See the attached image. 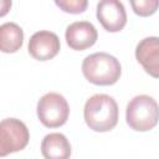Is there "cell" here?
Masks as SVG:
<instances>
[{
  "mask_svg": "<svg viewBox=\"0 0 159 159\" xmlns=\"http://www.w3.org/2000/svg\"><path fill=\"white\" fill-rule=\"evenodd\" d=\"M83 116L89 129L99 133L109 132L118 123V104L112 96L93 94L84 104Z\"/></svg>",
  "mask_w": 159,
  "mask_h": 159,
  "instance_id": "cell-1",
  "label": "cell"
},
{
  "mask_svg": "<svg viewBox=\"0 0 159 159\" xmlns=\"http://www.w3.org/2000/svg\"><path fill=\"white\" fill-rule=\"evenodd\" d=\"M82 73L93 84L112 86L119 80L122 66L114 56L107 52H96L83 60Z\"/></svg>",
  "mask_w": 159,
  "mask_h": 159,
  "instance_id": "cell-2",
  "label": "cell"
},
{
  "mask_svg": "<svg viewBox=\"0 0 159 159\" xmlns=\"http://www.w3.org/2000/svg\"><path fill=\"white\" fill-rule=\"evenodd\" d=\"M127 124L137 132H148L159 122V104L148 94L133 97L125 109Z\"/></svg>",
  "mask_w": 159,
  "mask_h": 159,
  "instance_id": "cell-3",
  "label": "cell"
},
{
  "mask_svg": "<svg viewBox=\"0 0 159 159\" xmlns=\"http://www.w3.org/2000/svg\"><path fill=\"white\" fill-rule=\"evenodd\" d=\"M70 116V107L66 98L56 92L42 96L37 103V117L47 128H58L63 125Z\"/></svg>",
  "mask_w": 159,
  "mask_h": 159,
  "instance_id": "cell-4",
  "label": "cell"
},
{
  "mask_svg": "<svg viewBox=\"0 0 159 159\" xmlns=\"http://www.w3.org/2000/svg\"><path fill=\"white\" fill-rule=\"evenodd\" d=\"M30 139V133L24 122L6 118L0 123V157L22 150Z\"/></svg>",
  "mask_w": 159,
  "mask_h": 159,
  "instance_id": "cell-5",
  "label": "cell"
},
{
  "mask_svg": "<svg viewBox=\"0 0 159 159\" xmlns=\"http://www.w3.org/2000/svg\"><path fill=\"white\" fill-rule=\"evenodd\" d=\"M97 19L108 32H118L127 24L125 7L120 0H99L97 5Z\"/></svg>",
  "mask_w": 159,
  "mask_h": 159,
  "instance_id": "cell-6",
  "label": "cell"
},
{
  "mask_svg": "<svg viewBox=\"0 0 159 159\" xmlns=\"http://www.w3.org/2000/svg\"><path fill=\"white\" fill-rule=\"evenodd\" d=\"M61 48L60 39L55 32L51 31H37L35 32L27 45V51L31 57L37 61H48L53 58Z\"/></svg>",
  "mask_w": 159,
  "mask_h": 159,
  "instance_id": "cell-7",
  "label": "cell"
},
{
  "mask_svg": "<svg viewBox=\"0 0 159 159\" xmlns=\"http://www.w3.org/2000/svg\"><path fill=\"white\" fill-rule=\"evenodd\" d=\"M65 39L70 48L76 51H83L96 43L98 39V32L91 22L76 21L67 26Z\"/></svg>",
  "mask_w": 159,
  "mask_h": 159,
  "instance_id": "cell-8",
  "label": "cell"
},
{
  "mask_svg": "<svg viewBox=\"0 0 159 159\" xmlns=\"http://www.w3.org/2000/svg\"><path fill=\"white\" fill-rule=\"evenodd\" d=\"M135 58L149 76L159 78V37L143 39L135 47Z\"/></svg>",
  "mask_w": 159,
  "mask_h": 159,
  "instance_id": "cell-9",
  "label": "cell"
},
{
  "mask_svg": "<svg viewBox=\"0 0 159 159\" xmlns=\"http://www.w3.org/2000/svg\"><path fill=\"white\" fill-rule=\"evenodd\" d=\"M41 153L46 159H67L71 155V144L62 133H50L41 142Z\"/></svg>",
  "mask_w": 159,
  "mask_h": 159,
  "instance_id": "cell-10",
  "label": "cell"
},
{
  "mask_svg": "<svg viewBox=\"0 0 159 159\" xmlns=\"http://www.w3.org/2000/svg\"><path fill=\"white\" fill-rule=\"evenodd\" d=\"M24 42V31L15 22H5L0 26V50L4 53L19 51Z\"/></svg>",
  "mask_w": 159,
  "mask_h": 159,
  "instance_id": "cell-11",
  "label": "cell"
},
{
  "mask_svg": "<svg viewBox=\"0 0 159 159\" xmlns=\"http://www.w3.org/2000/svg\"><path fill=\"white\" fill-rule=\"evenodd\" d=\"M134 14L142 17H148L159 9V0H130Z\"/></svg>",
  "mask_w": 159,
  "mask_h": 159,
  "instance_id": "cell-12",
  "label": "cell"
},
{
  "mask_svg": "<svg viewBox=\"0 0 159 159\" xmlns=\"http://www.w3.org/2000/svg\"><path fill=\"white\" fill-rule=\"evenodd\" d=\"M55 4L67 14H81L87 9L88 0H55Z\"/></svg>",
  "mask_w": 159,
  "mask_h": 159,
  "instance_id": "cell-13",
  "label": "cell"
},
{
  "mask_svg": "<svg viewBox=\"0 0 159 159\" xmlns=\"http://www.w3.org/2000/svg\"><path fill=\"white\" fill-rule=\"evenodd\" d=\"M10 7H11V0H1V12H0V15L5 16L6 12L10 10Z\"/></svg>",
  "mask_w": 159,
  "mask_h": 159,
  "instance_id": "cell-14",
  "label": "cell"
}]
</instances>
